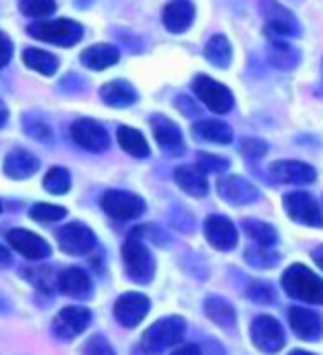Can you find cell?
<instances>
[{"label":"cell","mask_w":323,"mask_h":355,"mask_svg":"<svg viewBox=\"0 0 323 355\" xmlns=\"http://www.w3.org/2000/svg\"><path fill=\"white\" fill-rule=\"evenodd\" d=\"M282 282H284V291L290 297L310 304H323V277H319L315 271L306 269L304 264L288 266Z\"/></svg>","instance_id":"cell-1"},{"label":"cell","mask_w":323,"mask_h":355,"mask_svg":"<svg viewBox=\"0 0 323 355\" xmlns=\"http://www.w3.org/2000/svg\"><path fill=\"white\" fill-rule=\"evenodd\" d=\"M33 38H38L42 42L58 44V47H73L82 40L84 29L80 22L60 18V20H40L36 25H29L27 29Z\"/></svg>","instance_id":"cell-2"},{"label":"cell","mask_w":323,"mask_h":355,"mask_svg":"<svg viewBox=\"0 0 323 355\" xmlns=\"http://www.w3.org/2000/svg\"><path fill=\"white\" fill-rule=\"evenodd\" d=\"M122 258H124V269L131 280H136L140 284L151 282V277L155 273V260H153L151 251L147 249V244L140 240L136 231H133L131 238L124 242Z\"/></svg>","instance_id":"cell-3"},{"label":"cell","mask_w":323,"mask_h":355,"mask_svg":"<svg viewBox=\"0 0 323 355\" xmlns=\"http://www.w3.org/2000/svg\"><path fill=\"white\" fill-rule=\"evenodd\" d=\"M186 324L182 318H164L147 329L142 338V349L149 355H160L162 351L175 347L184 338Z\"/></svg>","instance_id":"cell-4"},{"label":"cell","mask_w":323,"mask_h":355,"mask_svg":"<svg viewBox=\"0 0 323 355\" xmlns=\"http://www.w3.org/2000/svg\"><path fill=\"white\" fill-rule=\"evenodd\" d=\"M259 11L266 20V36L268 38L284 40L302 33V27H299L295 14L277 3V0H259Z\"/></svg>","instance_id":"cell-5"},{"label":"cell","mask_w":323,"mask_h":355,"mask_svg":"<svg viewBox=\"0 0 323 355\" xmlns=\"http://www.w3.org/2000/svg\"><path fill=\"white\" fill-rule=\"evenodd\" d=\"M193 89H195V96L202 100L210 111H215V114H228L232 105H235V98H232L230 89L204 73L197 76L193 80Z\"/></svg>","instance_id":"cell-6"},{"label":"cell","mask_w":323,"mask_h":355,"mask_svg":"<svg viewBox=\"0 0 323 355\" xmlns=\"http://www.w3.org/2000/svg\"><path fill=\"white\" fill-rule=\"evenodd\" d=\"M250 338L252 344L264 353H277L284 349L286 333L284 327L273 315H259L250 324Z\"/></svg>","instance_id":"cell-7"},{"label":"cell","mask_w":323,"mask_h":355,"mask_svg":"<svg viewBox=\"0 0 323 355\" xmlns=\"http://www.w3.org/2000/svg\"><path fill=\"white\" fill-rule=\"evenodd\" d=\"M100 205L107 211L111 218L116 220H136L144 214V200L136 193L129 191H107L100 200Z\"/></svg>","instance_id":"cell-8"},{"label":"cell","mask_w":323,"mask_h":355,"mask_svg":"<svg viewBox=\"0 0 323 355\" xmlns=\"http://www.w3.org/2000/svg\"><path fill=\"white\" fill-rule=\"evenodd\" d=\"M284 207L288 211V216H290L295 222H299V225L323 227L321 207L317 205V200L313 196L302 193V191L288 193V196H284Z\"/></svg>","instance_id":"cell-9"},{"label":"cell","mask_w":323,"mask_h":355,"mask_svg":"<svg viewBox=\"0 0 323 355\" xmlns=\"http://www.w3.org/2000/svg\"><path fill=\"white\" fill-rule=\"evenodd\" d=\"M55 238L64 253L69 255H86L95 249V236L93 231L80 225V222H71L62 229L55 231Z\"/></svg>","instance_id":"cell-10"},{"label":"cell","mask_w":323,"mask_h":355,"mask_svg":"<svg viewBox=\"0 0 323 355\" xmlns=\"http://www.w3.org/2000/svg\"><path fill=\"white\" fill-rule=\"evenodd\" d=\"M71 138L80 144L82 149L91 153H102L109 149V133L100 122L91 118H80L71 125Z\"/></svg>","instance_id":"cell-11"},{"label":"cell","mask_w":323,"mask_h":355,"mask_svg":"<svg viewBox=\"0 0 323 355\" xmlns=\"http://www.w3.org/2000/svg\"><path fill=\"white\" fill-rule=\"evenodd\" d=\"M91 324V311L84 306H66L53 320V333L60 340H73Z\"/></svg>","instance_id":"cell-12"},{"label":"cell","mask_w":323,"mask_h":355,"mask_svg":"<svg viewBox=\"0 0 323 355\" xmlns=\"http://www.w3.org/2000/svg\"><path fill=\"white\" fill-rule=\"evenodd\" d=\"M149 309H151V302H149L147 295L124 293V295L118 297V302L113 306V313H116V320L120 322L122 327L133 329V327H138L144 318H147Z\"/></svg>","instance_id":"cell-13"},{"label":"cell","mask_w":323,"mask_h":355,"mask_svg":"<svg viewBox=\"0 0 323 355\" xmlns=\"http://www.w3.org/2000/svg\"><path fill=\"white\" fill-rule=\"evenodd\" d=\"M217 193L230 205H250L259 200V189L241 175H224L217 180Z\"/></svg>","instance_id":"cell-14"},{"label":"cell","mask_w":323,"mask_h":355,"mask_svg":"<svg viewBox=\"0 0 323 355\" xmlns=\"http://www.w3.org/2000/svg\"><path fill=\"white\" fill-rule=\"evenodd\" d=\"M7 242L11 244V249H16L20 255H25L27 260H44L51 255L49 242L27 229H11L7 233Z\"/></svg>","instance_id":"cell-15"},{"label":"cell","mask_w":323,"mask_h":355,"mask_svg":"<svg viewBox=\"0 0 323 355\" xmlns=\"http://www.w3.org/2000/svg\"><path fill=\"white\" fill-rule=\"evenodd\" d=\"M151 127H153V136L162 147V151H166L169 155H175V158L186 151L184 136H182L180 127H177L173 120L164 118V116H153L151 118Z\"/></svg>","instance_id":"cell-16"},{"label":"cell","mask_w":323,"mask_h":355,"mask_svg":"<svg viewBox=\"0 0 323 355\" xmlns=\"http://www.w3.org/2000/svg\"><path fill=\"white\" fill-rule=\"evenodd\" d=\"M270 173L277 182L286 184H313L317 180V171L313 166L299 160H277L270 164Z\"/></svg>","instance_id":"cell-17"},{"label":"cell","mask_w":323,"mask_h":355,"mask_svg":"<svg viewBox=\"0 0 323 355\" xmlns=\"http://www.w3.org/2000/svg\"><path fill=\"white\" fill-rule=\"evenodd\" d=\"M206 240L219 251H230L237 244V229L224 216H208L204 222Z\"/></svg>","instance_id":"cell-18"},{"label":"cell","mask_w":323,"mask_h":355,"mask_svg":"<svg viewBox=\"0 0 323 355\" xmlns=\"http://www.w3.org/2000/svg\"><path fill=\"white\" fill-rule=\"evenodd\" d=\"M288 320H290L293 331L302 340L315 342L323 336V318L306 306H293L288 311Z\"/></svg>","instance_id":"cell-19"},{"label":"cell","mask_w":323,"mask_h":355,"mask_svg":"<svg viewBox=\"0 0 323 355\" xmlns=\"http://www.w3.org/2000/svg\"><path fill=\"white\" fill-rule=\"evenodd\" d=\"M195 20V5L191 0H169L162 11V22L171 33H184Z\"/></svg>","instance_id":"cell-20"},{"label":"cell","mask_w":323,"mask_h":355,"mask_svg":"<svg viewBox=\"0 0 323 355\" xmlns=\"http://www.w3.org/2000/svg\"><path fill=\"white\" fill-rule=\"evenodd\" d=\"M175 182L182 187V191H186L193 198H206L208 193V180L206 171L199 164H182L175 169Z\"/></svg>","instance_id":"cell-21"},{"label":"cell","mask_w":323,"mask_h":355,"mask_svg":"<svg viewBox=\"0 0 323 355\" xmlns=\"http://www.w3.org/2000/svg\"><path fill=\"white\" fill-rule=\"evenodd\" d=\"M38 166H40V162L33 153H29L25 149H14L7 153L3 169L9 178H14V180H27L29 175L38 171Z\"/></svg>","instance_id":"cell-22"},{"label":"cell","mask_w":323,"mask_h":355,"mask_svg":"<svg viewBox=\"0 0 323 355\" xmlns=\"http://www.w3.org/2000/svg\"><path fill=\"white\" fill-rule=\"evenodd\" d=\"M58 288L69 297H89L91 295V280H89V275L77 269V266H69V269L60 271L58 275Z\"/></svg>","instance_id":"cell-23"},{"label":"cell","mask_w":323,"mask_h":355,"mask_svg":"<svg viewBox=\"0 0 323 355\" xmlns=\"http://www.w3.org/2000/svg\"><path fill=\"white\" fill-rule=\"evenodd\" d=\"M100 98L109 107H131L138 103V92L127 80H111L100 89Z\"/></svg>","instance_id":"cell-24"},{"label":"cell","mask_w":323,"mask_h":355,"mask_svg":"<svg viewBox=\"0 0 323 355\" xmlns=\"http://www.w3.org/2000/svg\"><path fill=\"white\" fill-rule=\"evenodd\" d=\"M268 62L275 69L282 71H293L302 62V53L297 47H293L288 40H270L268 44Z\"/></svg>","instance_id":"cell-25"},{"label":"cell","mask_w":323,"mask_h":355,"mask_svg":"<svg viewBox=\"0 0 323 355\" xmlns=\"http://www.w3.org/2000/svg\"><path fill=\"white\" fill-rule=\"evenodd\" d=\"M118 60H120V51L113 47V44H107V42L91 44V47L84 49V53H82V64L93 71L109 69V67H113Z\"/></svg>","instance_id":"cell-26"},{"label":"cell","mask_w":323,"mask_h":355,"mask_svg":"<svg viewBox=\"0 0 323 355\" xmlns=\"http://www.w3.org/2000/svg\"><path fill=\"white\" fill-rule=\"evenodd\" d=\"M193 136L197 140L213 142V144H230L232 129L221 120H199L193 125Z\"/></svg>","instance_id":"cell-27"},{"label":"cell","mask_w":323,"mask_h":355,"mask_svg":"<svg viewBox=\"0 0 323 355\" xmlns=\"http://www.w3.org/2000/svg\"><path fill=\"white\" fill-rule=\"evenodd\" d=\"M206 315L215 322L217 327L221 329H232L235 327V320H237V313L232 304L224 297H208L206 300Z\"/></svg>","instance_id":"cell-28"},{"label":"cell","mask_w":323,"mask_h":355,"mask_svg":"<svg viewBox=\"0 0 323 355\" xmlns=\"http://www.w3.org/2000/svg\"><path fill=\"white\" fill-rule=\"evenodd\" d=\"M118 142L129 155H133V158H147V155L151 153L144 136L133 127H120L118 129Z\"/></svg>","instance_id":"cell-29"},{"label":"cell","mask_w":323,"mask_h":355,"mask_svg":"<svg viewBox=\"0 0 323 355\" xmlns=\"http://www.w3.org/2000/svg\"><path fill=\"white\" fill-rule=\"evenodd\" d=\"M22 62H25L29 69L38 71L42 76H53L58 71V58L49 51H42V49H25L22 51Z\"/></svg>","instance_id":"cell-30"},{"label":"cell","mask_w":323,"mask_h":355,"mask_svg":"<svg viewBox=\"0 0 323 355\" xmlns=\"http://www.w3.org/2000/svg\"><path fill=\"white\" fill-rule=\"evenodd\" d=\"M204 55L206 60L213 64V67H219V69H226L232 60V47L226 36H213L204 47Z\"/></svg>","instance_id":"cell-31"},{"label":"cell","mask_w":323,"mask_h":355,"mask_svg":"<svg viewBox=\"0 0 323 355\" xmlns=\"http://www.w3.org/2000/svg\"><path fill=\"white\" fill-rule=\"evenodd\" d=\"M243 229H246L248 238H252L259 247H275V242H277L275 227L259 220H243Z\"/></svg>","instance_id":"cell-32"},{"label":"cell","mask_w":323,"mask_h":355,"mask_svg":"<svg viewBox=\"0 0 323 355\" xmlns=\"http://www.w3.org/2000/svg\"><path fill=\"white\" fill-rule=\"evenodd\" d=\"M44 189H47L49 193H66L71 187V175L66 169H62V166H53V169H49V173L44 175Z\"/></svg>","instance_id":"cell-33"},{"label":"cell","mask_w":323,"mask_h":355,"mask_svg":"<svg viewBox=\"0 0 323 355\" xmlns=\"http://www.w3.org/2000/svg\"><path fill=\"white\" fill-rule=\"evenodd\" d=\"M246 260L252 266H257V269H273V266L279 262V253L270 247H257V249L246 251Z\"/></svg>","instance_id":"cell-34"},{"label":"cell","mask_w":323,"mask_h":355,"mask_svg":"<svg viewBox=\"0 0 323 355\" xmlns=\"http://www.w3.org/2000/svg\"><path fill=\"white\" fill-rule=\"evenodd\" d=\"M20 11L29 18H47L55 11V0H20Z\"/></svg>","instance_id":"cell-35"},{"label":"cell","mask_w":323,"mask_h":355,"mask_svg":"<svg viewBox=\"0 0 323 355\" xmlns=\"http://www.w3.org/2000/svg\"><path fill=\"white\" fill-rule=\"evenodd\" d=\"M29 216L38 222H58L66 216V209L64 207H58V205H47V202H38L33 205Z\"/></svg>","instance_id":"cell-36"},{"label":"cell","mask_w":323,"mask_h":355,"mask_svg":"<svg viewBox=\"0 0 323 355\" xmlns=\"http://www.w3.org/2000/svg\"><path fill=\"white\" fill-rule=\"evenodd\" d=\"M248 297L257 304H273L275 302V288L266 282H250L248 284Z\"/></svg>","instance_id":"cell-37"},{"label":"cell","mask_w":323,"mask_h":355,"mask_svg":"<svg viewBox=\"0 0 323 355\" xmlns=\"http://www.w3.org/2000/svg\"><path fill=\"white\" fill-rule=\"evenodd\" d=\"M239 151L246 155V158L259 160V158H264L266 153H268V144H266L264 140H257V138H241Z\"/></svg>","instance_id":"cell-38"},{"label":"cell","mask_w":323,"mask_h":355,"mask_svg":"<svg viewBox=\"0 0 323 355\" xmlns=\"http://www.w3.org/2000/svg\"><path fill=\"white\" fill-rule=\"evenodd\" d=\"M84 355H116V351L107 342V338L93 336V338H89V342L84 344Z\"/></svg>","instance_id":"cell-39"},{"label":"cell","mask_w":323,"mask_h":355,"mask_svg":"<svg viewBox=\"0 0 323 355\" xmlns=\"http://www.w3.org/2000/svg\"><path fill=\"white\" fill-rule=\"evenodd\" d=\"M197 164L202 166L204 171H213V173H219V171H226L228 169V160L226 158H219V155H210V153H199L197 155Z\"/></svg>","instance_id":"cell-40"},{"label":"cell","mask_w":323,"mask_h":355,"mask_svg":"<svg viewBox=\"0 0 323 355\" xmlns=\"http://www.w3.org/2000/svg\"><path fill=\"white\" fill-rule=\"evenodd\" d=\"M11 55H14V42L5 31H0V67L9 64Z\"/></svg>","instance_id":"cell-41"},{"label":"cell","mask_w":323,"mask_h":355,"mask_svg":"<svg viewBox=\"0 0 323 355\" xmlns=\"http://www.w3.org/2000/svg\"><path fill=\"white\" fill-rule=\"evenodd\" d=\"M175 105L180 107V111H184L186 116H195L197 111H199V107L193 103V100H188L186 96H180V98H177V100H175Z\"/></svg>","instance_id":"cell-42"},{"label":"cell","mask_w":323,"mask_h":355,"mask_svg":"<svg viewBox=\"0 0 323 355\" xmlns=\"http://www.w3.org/2000/svg\"><path fill=\"white\" fill-rule=\"evenodd\" d=\"M171 355H204V353H202V349L197 347V344H186V347L173 351Z\"/></svg>","instance_id":"cell-43"},{"label":"cell","mask_w":323,"mask_h":355,"mask_svg":"<svg viewBox=\"0 0 323 355\" xmlns=\"http://www.w3.org/2000/svg\"><path fill=\"white\" fill-rule=\"evenodd\" d=\"M7 120H9V111H7V107H5L3 100H0V129H3V127L7 125Z\"/></svg>","instance_id":"cell-44"},{"label":"cell","mask_w":323,"mask_h":355,"mask_svg":"<svg viewBox=\"0 0 323 355\" xmlns=\"http://www.w3.org/2000/svg\"><path fill=\"white\" fill-rule=\"evenodd\" d=\"M313 260L321 266V269H323V247H319V249H315L313 251Z\"/></svg>","instance_id":"cell-45"},{"label":"cell","mask_w":323,"mask_h":355,"mask_svg":"<svg viewBox=\"0 0 323 355\" xmlns=\"http://www.w3.org/2000/svg\"><path fill=\"white\" fill-rule=\"evenodd\" d=\"M7 264H9V253L7 249L0 247V266H7Z\"/></svg>","instance_id":"cell-46"},{"label":"cell","mask_w":323,"mask_h":355,"mask_svg":"<svg viewBox=\"0 0 323 355\" xmlns=\"http://www.w3.org/2000/svg\"><path fill=\"white\" fill-rule=\"evenodd\" d=\"M290 355H313V353H308V351H293Z\"/></svg>","instance_id":"cell-47"},{"label":"cell","mask_w":323,"mask_h":355,"mask_svg":"<svg viewBox=\"0 0 323 355\" xmlns=\"http://www.w3.org/2000/svg\"><path fill=\"white\" fill-rule=\"evenodd\" d=\"M0 214H3V205H0Z\"/></svg>","instance_id":"cell-48"}]
</instances>
